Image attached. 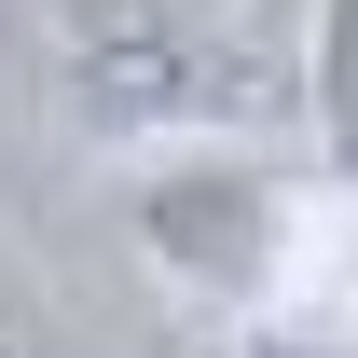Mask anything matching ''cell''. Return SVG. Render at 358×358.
I'll return each instance as SVG.
<instances>
[{
  "instance_id": "cell-3",
  "label": "cell",
  "mask_w": 358,
  "mask_h": 358,
  "mask_svg": "<svg viewBox=\"0 0 358 358\" xmlns=\"http://www.w3.org/2000/svg\"><path fill=\"white\" fill-rule=\"evenodd\" d=\"M303 152L358 193V0H303Z\"/></svg>"
},
{
  "instance_id": "cell-1",
  "label": "cell",
  "mask_w": 358,
  "mask_h": 358,
  "mask_svg": "<svg viewBox=\"0 0 358 358\" xmlns=\"http://www.w3.org/2000/svg\"><path fill=\"white\" fill-rule=\"evenodd\" d=\"M42 110L83 152L303 138V28L275 0H55L42 14Z\"/></svg>"
},
{
  "instance_id": "cell-5",
  "label": "cell",
  "mask_w": 358,
  "mask_h": 358,
  "mask_svg": "<svg viewBox=\"0 0 358 358\" xmlns=\"http://www.w3.org/2000/svg\"><path fill=\"white\" fill-rule=\"evenodd\" d=\"M0 358H69V345H55V317H42V289H28L14 262H0Z\"/></svg>"
},
{
  "instance_id": "cell-4",
  "label": "cell",
  "mask_w": 358,
  "mask_h": 358,
  "mask_svg": "<svg viewBox=\"0 0 358 358\" xmlns=\"http://www.w3.org/2000/svg\"><path fill=\"white\" fill-rule=\"evenodd\" d=\"M221 358H358V317L345 303H289V317H234Z\"/></svg>"
},
{
  "instance_id": "cell-2",
  "label": "cell",
  "mask_w": 358,
  "mask_h": 358,
  "mask_svg": "<svg viewBox=\"0 0 358 358\" xmlns=\"http://www.w3.org/2000/svg\"><path fill=\"white\" fill-rule=\"evenodd\" d=\"M124 234L179 303L207 317H289L358 289V193L303 138H221V152H152L124 179ZM358 317V303H345Z\"/></svg>"
}]
</instances>
